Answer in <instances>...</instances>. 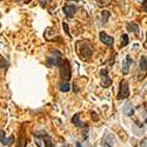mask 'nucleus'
Masks as SVG:
<instances>
[{
	"label": "nucleus",
	"instance_id": "obj_9",
	"mask_svg": "<svg viewBox=\"0 0 147 147\" xmlns=\"http://www.w3.org/2000/svg\"><path fill=\"white\" fill-rule=\"evenodd\" d=\"M132 64H133V59L131 58V55H127L125 61H124V64H122V73H124V74H127L129 72V67Z\"/></svg>",
	"mask_w": 147,
	"mask_h": 147
},
{
	"label": "nucleus",
	"instance_id": "obj_19",
	"mask_svg": "<svg viewBox=\"0 0 147 147\" xmlns=\"http://www.w3.org/2000/svg\"><path fill=\"white\" fill-rule=\"evenodd\" d=\"M63 27H64L65 32L67 33V35H68V36H71V35H69V32H68V26H67V24H65V22H64V24H63Z\"/></svg>",
	"mask_w": 147,
	"mask_h": 147
},
{
	"label": "nucleus",
	"instance_id": "obj_20",
	"mask_svg": "<svg viewBox=\"0 0 147 147\" xmlns=\"http://www.w3.org/2000/svg\"><path fill=\"white\" fill-rule=\"evenodd\" d=\"M35 141H36V145H38L39 147H42V141H41V139H35Z\"/></svg>",
	"mask_w": 147,
	"mask_h": 147
},
{
	"label": "nucleus",
	"instance_id": "obj_7",
	"mask_svg": "<svg viewBox=\"0 0 147 147\" xmlns=\"http://www.w3.org/2000/svg\"><path fill=\"white\" fill-rule=\"evenodd\" d=\"M0 142L5 146H9L14 142V137H9V138H6L5 133L3 131H0Z\"/></svg>",
	"mask_w": 147,
	"mask_h": 147
},
{
	"label": "nucleus",
	"instance_id": "obj_17",
	"mask_svg": "<svg viewBox=\"0 0 147 147\" xmlns=\"http://www.w3.org/2000/svg\"><path fill=\"white\" fill-rule=\"evenodd\" d=\"M45 144H46V147H53V142L48 137H45Z\"/></svg>",
	"mask_w": 147,
	"mask_h": 147
},
{
	"label": "nucleus",
	"instance_id": "obj_11",
	"mask_svg": "<svg viewBox=\"0 0 147 147\" xmlns=\"http://www.w3.org/2000/svg\"><path fill=\"white\" fill-rule=\"evenodd\" d=\"M122 111H124V113H125L126 115H128V117L133 115V113H134V109H133L131 102H127V104L124 106V109H122Z\"/></svg>",
	"mask_w": 147,
	"mask_h": 147
},
{
	"label": "nucleus",
	"instance_id": "obj_15",
	"mask_svg": "<svg viewBox=\"0 0 147 147\" xmlns=\"http://www.w3.org/2000/svg\"><path fill=\"white\" fill-rule=\"evenodd\" d=\"M109 16H111V13H109L108 11H102V13H101V18H102V22L105 24V22H107V20H108V18H109Z\"/></svg>",
	"mask_w": 147,
	"mask_h": 147
},
{
	"label": "nucleus",
	"instance_id": "obj_18",
	"mask_svg": "<svg viewBox=\"0 0 147 147\" xmlns=\"http://www.w3.org/2000/svg\"><path fill=\"white\" fill-rule=\"evenodd\" d=\"M26 142H27V139H26V138H21L20 141H19L18 147H25V146H26Z\"/></svg>",
	"mask_w": 147,
	"mask_h": 147
},
{
	"label": "nucleus",
	"instance_id": "obj_2",
	"mask_svg": "<svg viewBox=\"0 0 147 147\" xmlns=\"http://www.w3.org/2000/svg\"><path fill=\"white\" fill-rule=\"evenodd\" d=\"M71 76H72L71 65L67 60H64V63L60 65V78L67 82L71 79Z\"/></svg>",
	"mask_w": 147,
	"mask_h": 147
},
{
	"label": "nucleus",
	"instance_id": "obj_16",
	"mask_svg": "<svg viewBox=\"0 0 147 147\" xmlns=\"http://www.w3.org/2000/svg\"><path fill=\"white\" fill-rule=\"evenodd\" d=\"M128 45V35L127 34H122L121 36V46H127Z\"/></svg>",
	"mask_w": 147,
	"mask_h": 147
},
{
	"label": "nucleus",
	"instance_id": "obj_23",
	"mask_svg": "<svg viewBox=\"0 0 147 147\" xmlns=\"http://www.w3.org/2000/svg\"><path fill=\"white\" fill-rule=\"evenodd\" d=\"M69 1H76V3H78V1H82V0H69Z\"/></svg>",
	"mask_w": 147,
	"mask_h": 147
},
{
	"label": "nucleus",
	"instance_id": "obj_21",
	"mask_svg": "<svg viewBox=\"0 0 147 147\" xmlns=\"http://www.w3.org/2000/svg\"><path fill=\"white\" fill-rule=\"evenodd\" d=\"M142 9H144L145 12H147V1H146V0H145L144 4H142Z\"/></svg>",
	"mask_w": 147,
	"mask_h": 147
},
{
	"label": "nucleus",
	"instance_id": "obj_5",
	"mask_svg": "<svg viewBox=\"0 0 147 147\" xmlns=\"http://www.w3.org/2000/svg\"><path fill=\"white\" fill-rule=\"evenodd\" d=\"M99 38H100V40H101L102 44H105V45H107V46H109V47H112L113 44H114V39L112 38V36L107 35L105 32H100Z\"/></svg>",
	"mask_w": 147,
	"mask_h": 147
},
{
	"label": "nucleus",
	"instance_id": "obj_22",
	"mask_svg": "<svg viewBox=\"0 0 147 147\" xmlns=\"http://www.w3.org/2000/svg\"><path fill=\"white\" fill-rule=\"evenodd\" d=\"M76 147H82V146H81V144H79V142H77V144H76Z\"/></svg>",
	"mask_w": 147,
	"mask_h": 147
},
{
	"label": "nucleus",
	"instance_id": "obj_3",
	"mask_svg": "<svg viewBox=\"0 0 147 147\" xmlns=\"http://www.w3.org/2000/svg\"><path fill=\"white\" fill-rule=\"evenodd\" d=\"M129 96V88H128V82L126 80H122L120 82V88H119V93H118V99L122 100L126 99Z\"/></svg>",
	"mask_w": 147,
	"mask_h": 147
},
{
	"label": "nucleus",
	"instance_id": "obj_4",
	"mask_svg": "<svg viewBox=\"0 0 147 147\" xmlns=\"http://www.w3.org/2000/svg\"><path fill=\"white\" fill-rule=\"evenodd\" d=\"M147 74V57H141L140 59V74H139V80H144Z\"/></svg>",
	"mask_w": 147,
	"mask_h": 147
},
{
	"label": "nucleus",
	"instance_id": "obj_14",
	"mask_svg": "<svg viewBox=\"0 0 147 147\" xmlns=\"http://www.w3.org/2000/svg\"><path fill=\"white\" fill-rule=\"evenodd\" d=\"M60 91L61 92H68L69 91V84L64 81V82H61L60 84Z\"/></svg>",
	"mask_w": 147,
	"mask_h": 147
},
{
	"label": "nucleus",
	"instance_id": "obj_10",
	"mask_svg": "<svg viewBox=\"0 0 147 147\" xmlns=\"http://www.w3.org/2000/svg\"><path fill=\"white\" fill-rule=\"evenodd\" d=\"M127 30L129 31V32H133L134 34H139V26L137 25V24H134V22H128L127 24Z\"/></svg>",
	"mask_w": 147,
	"mask_h": 147
},
{
	"label": "nucleus",
	"instance_id": "obj_8",
	"mask_svg": "<svg viewBox=\"0 0 147 147\" xmlns=\"http://www.w3.org/2000/svg\"><path fill=\"white\" fill-rule=\"evenodd\" d=\"M64 63V59L59 57H52V58H48L47 59V64L51 65V66H60L61 64Z\"/></svg>",
	"mask_w": 147,
	"mask_h": 147
},
{
	"label": "nucleus",
	"instance_id": "obj_13",
	"mask_svg": "<svg viewBox=\"0 0 147 147\" xmlns=\"http://www.w3.org/2000/svg\"><path fill=\"white\" fill-rule=\"evenodd\" d=\"M101 74L105 76V78H104V79H105V82H102V86H104V87H108L109 85L112 84V80L109 79L108 76H107V69H102V71H101Z\"/></svg>",
	"mask_w": 147,
	"mask_h": 147
},
{
	"label": "nucleus",
	"instance_id": "obj_1",
	"mask_svg": "<svg viewBox=\"0 0 147 147\" xmlns=\"http://www.w3.org/2000/svg\"><path fill=\"white\" fill-rule=\"evenodd\" d=\"M76 50H77L78 54L80 55V58H82L84 60L90 59L92 57V53H93L92 46L87 41H84V40H80L76 44Z\"/></svg>",
	"mask_w": 147,
	"mask_h": 147
},
{
	"label": "nucleus",
	"instance_id": "obj_24",
	"mask_svg": "<svg viewBox=\"0 0 147 147\" xmlns=\"http://www.w3.org/2000/svg\"><path fill=\"white\" fill-rule=\"evenodd\" d=\"M146 44H147V33H146Z\"/></svg>",
	"mask_w": 147,
	"mask_h": 147
},
{
	"label": "nucleus",
	"instance_id": "obj_12",
	"mask_svg": "<svg viewBox=\"0 0 147 147\" xmlns=\"http://www.w3.org/2000/svg\"><path fill=\"white\" fill-rule=\"evenodd\" d=\"M72 122H73V124H74L76 126H78V127H84L85 125H86V124H84L82 121H80V115H79L78 113L72 118Z\"/></svg>",
	"mask_w": 147,
	"mask_h": 147
},
{
	"label": "nucleus",
	"instance_id": "obj_6",
	"mask_svg": "<svg viewBox=\"0 0 147 147\" xmlns=\"http://www.w3.org/2000/svg\"><path fill=\"white\" fill-rule=\"evenodd\" d=\"M63 9H64V13L67 18H72L77 12V7L74 5H65Z\"/></svg>",
	"mask_w": 147,
	"mask_h": 147
}]
</instances>
